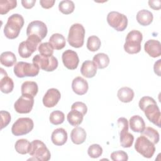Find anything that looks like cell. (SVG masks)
<instances>
[{
  "label": "cell",
  "instance_id": "6da1fadb",
  "mask_svg": "<svg viewBox=\"0 0 161 161\" xmlns=\"http://www.w3.org/2000/svg\"><path fill=\"white\" fill-rule=\"evenodd\" d=\"M138 106L140 109L144 112L147 119L160 128L161 113L154 99L149 96H143L140 99Z\"/></svg>",
  "mask_w": 161,
  "mask_h": 161
},
{
  "label": "cell",
  "instance_id": "7a4b0ae2",
  "mask_svg": "<svg viewBox=\"0 0 161 161\" xmlns=\"http://www.w3.org/2000/svg\"><path fill=\"white\" fill-rule=\"evenodd\" d=\"M24 18L19 14H13L7 21L4 28V34L9 39L17 38L24 25Z\"/></svg>",
  "mask_w": 161,
  "mask_h": 161
},
{
  "label": "cell",
  "instance_id": "3957f363",
  "mask_svg": "<svg viewBox=\"0 0 161 161\" xmlns=\"http://www.w3.org/2000/svg\"><path fill=\"white\" fill-rule=\"evenodd\" d=\"M142 33L138 30H131L126 35L124 49L129 54L138 53L141 50Z\"/></svg>",
  "mask_w": 161,
  "mask_h": 161
},
{
  "label": "cell",
  "instance_id": "277c9868",
  "mask_svg": "<svg viewBox=\"0 0 161 161\" xmlns=\"http://www.w3.org/2000/svg\"><path fill=\"white\" fill-rule=\"evenodd\" d=\"M29 154L32 157L30 160L48 161L51 157L50 152L45 144L39 140H35L31 143Z\"/></svg>",
  "mask_w": 161,
  "mask_h": 161
},
{
  "label": "cell",
  "instance_id": "5b68a950",
  "mask_svg": "<svg viewBox=\"0 0 161 161\" xmlns=\"http://www.w3.org/2000/svg\"><path fill=\"white\" fill-rule=\"evenodd\" d=\"M85 29L80 23L73 24L69 31L67 40L70 46L78 48L84 45Z\"/></svg>",
  "mask_w": 161,
  "mask_h": 161
},
{
  "label": "cell",
  "instance_id": "8992f818",
  "mask_svg": "<svg viewBox=\"0 0 161 161\" xmlns=\"http://www.w3.org/2000/svg\"><path fill=\"white\" fill-rule=\"evenodd\" d=\"M135 149L138 153L147 158H152L155 152L154 144L143 135L137 138L135 144Z\"/></svg>",
  "mask_w": 161,
  "mask_h": 161
},
{
  "label": "cell",
  "instance_id": "52a82bcc",
  "mask_svg": "<svg viewBox=\"0 0 161 161\" xmlns=\"http://www.w3.org/2000/svg\"><path fill=\"white\" fill-rule=\"evenodd\" d=\"M42 40L35 36H28L26 41L21 42L18 47V53L22 58H28L36 50Z\"/></svg>",
  "mask_w": 161,
  "mask_h": 161
},
{
  "label": "cell",
  "instance_id": "ba28073f",
  "mask_svg": "<svg viewBox=\"0 0 161 161\" xmlns=\"http://www.w3.org/2000/svg\"><path fill=\"white\" fill-rule=\"evenodd\" d=\"M13 70L16 77L23 78L25 77L36 76L39 73L40 68L33 64L19 62L14 66Z\"/></svg>",
  "mask_w": 161,
  "mask_h": 161
},
{
  "label": "cell",
  "instance_id": "9c48e42d",
  "mask_svg": "<svg viewBox=\"0 0 161 161\" xmlns=\"http://www.w3.org/2000/svg\"><path fill=\"white\" fill-rule=\"evenodd\" d=\"M118 125L120 129L119 141L123 148H130L132 146L134 136L128 132V122L126 118L121 117L118 119Z\"/></svg>",
  "mask_w": 161,
  "mask_h": 161
},
{
  "label": "cell",
  "instance_id": "30bf717a",
  "mask_svg": "<svg viewBox=\"0 0 161 161\" xmlns=\"http://www.w3.org/2000/svg\"><path fill=\"white\" fill-rule=\"evenodd\" d=\"M33 64L47 72H52L58 67V60L54 56L45 57L40 54H36L33 58Z\"/></svg>",
  "mask_w": 161,
  "mask_h": 161
},
{
  "label": "cell",
  "instance_id": "8fae6325",
  "mask_svg": "<svg viewBox=\"0 0 161 161\" xmlns=\"http://www.w3.org/2000/svg\"><path fill=\"white\" fill-rule=\"evenodd\" d=\"M33 127V121L31 118H20L13 123L11 132L14 136H21L29 133Z\"/></svg>",
  "mask_w": 161,
  "mask_h": 161
},
{
  "label": "cell",
  "instance_id": "7c38bea8",
  "mask_svg": "<svg viewBox=\"0 0 161 161\" xmlns=\"http://www.w3.org/2000/svg\"><path fill=\"white\" fill-rule=\"evenodd\" d=\"M106 19L109 25L118 31H124L128 25L127 17L117 11L109 12Z\"/></svg>",
  "mask_w": 161,
  "mask_h": 161
},
{
  "label": "cell",
  "instance_id": "4fadbf2b",
  "mask_svg": "<svg viewBox=\"0 0 161 161\" xmlns=\"http://www.w3.org/2000/svg\"><path fill=\"white\" fill-rule=\"evenodd\" d=\"M47 27L45 23L41 21L36 20L30 22L26 28V35L35 36L43 40L47 35Z\"/></svg>",
  "mask_w": 161,
  "mask_h": 161
},
{
  "label": "cell",
  "instance_id": "5bb4252c",
  "mask_svg": "<svg viewBox=\"0 0 161 161\" xmlns=\"http://www.w3.org/2000/svg\"><path fill=\"white\" fill-rule=\"evenodd\" d=\"M34 104V97L29 95H21L14 104L15 111L20 114L30 113Z\"/></svg>",
  "mask_w": 161,
  "mask_h": 161
},
{
  "label": "cell",
  "instance_id": "9a60e30c",
  "mask_svg": "<svg viewBox=\"0 0 161 161\" xmlns=\"http://www.w3.org/2000/svg\"><path fill=\"white\" fill-rule=\"evenodd\" d=\"M62 59L64 66L69 70H74L77 69L79 58L77 53L72 50H67L63 52Z\"/></svg>",
  "mask_w": 161,
  "mask_h": 161
},
{
  "label": "cell",
  "instance_id": "2e32d148",
  "mask_svg": "<svg viewBox=\"0 0 161 161\" xmlns=\"http://www.w3.org/2000/svg\"><path fill=\"white\" fill-rule=\"evenodd\" d=\"M61 97L60 91L55 88L48 89L43 97V104L47 108L54 107Z\"/></svg>",
  "mask_w": 161,
  "mask_h": 161
},
{
  "label": "cell",
  "instance_id": "e0dca14e",
  "mask_svg": "<svg viewBox=\"0 0 161 161\" xmlns=\"http://www.w3.org/2000/svg\"><path fill=\"white\" fill-rule=\"evenodd\" d=\"M145 51L152 57L156 58L161 55L160 42L155 40H149L144 45Z\"/></svg>",
  "mask_w": 161,
  "mask_h": 161
},
{
  "label": "cell",
  "instance_id": "ac0fdd59",
  "mask_svg": "<svg viewBox=\"0 0 161 161\" xmlns=\"http://www.w3.org/2000/svg\"><path fill=\"white\" fill-rule=\"evenodd\" d=\"M1 79H0V89L2 92L8 94L13 90L14 82L11 78L8 77L6 72L1 68Z\"/></svg>",
  "mask_w": 161,
  "mask_h": 161
},
{
  "label": "cell",
  "instance_id": "d6986e66",
  "mask_svg": "<svg viewBox=\"0 0 161 161\" xmlns=\"http://www.w3.org/2000/svg\"><path fill=\"white\" fill-rule=\"evenodd\" d=\"M72 89L76 94L81 96L87 92L89 85L84 79L81 77H77L72 80Z\"/></svg>",
  "mask_w": 161,
  "mask_h": 161
},
{
  "label": "cell",
  "instance_id": "ffe728a7",
  "mask_svg": "<svg viewBox=\"0 0 161 161\" xmlns=\"http://www.w3.org/2000/svg\"><path fill=\"white\" fill-rule=\"evenodd\" d=\"M51 140L57 146L64 145L67 140V133L65 129L59 128L55 129L52 133Z\"/></svg>",
  "mask_w": 161,
  "mask_h": 161
},
{
  "label": "cell",
  "instance_id": "44dd1931",
  "mask_svg": "<svg viewBox=\"0 0 161 161\" xmlns=\"http://www.w3.org/2000/svg\"><path fill=\"white\" fill-rule=\"evenodd\" d=\"M97 72V67L92 61H84L80 67L81 74L86 78H92L94 77Z\"/></svg>",
  "mask_w": 161,
  "mask_h": 161
},
{
  "label": "cell",
  "instance_id": "7402d4cb",
  "mask_svg": "<svg viewBox=\"0 0 161 161\" xmlns=\"http://www.w3.org/2000/svg\"><path fill=\"white\" fill-rule=\"evenodd\" d=\"M86 135V132L84 128L76 126L71 131L70 138L74 144L80 145L85 142Z\"/></svg>",
  "mask_w": 161,
  "mask_h": 161
},
{
  "label": "cell",
  "instance_id": "603a6c76",
  "mask_svg": "<svg viewBox=\"0 0 161 161\" xmlns=\"http://www.w3.org/2000/svg\"><path fill=\"white\" fill-rule=\"evenodd\" d=\"M130 127L134 132L142 133L145 128V123L143 119L139 115L131 116L129 120Z\"/></svg>",
  "mask_w": 161,
  "mask_h": 161
},
{
  "label": "cell",
  "instance_id": "cb8c5ba5",
  "mask_svg": "<svg viewBox=\"0 0 161 161\" xmlns=\"http://www.w3.org/2000/svg\"><path fill=\"white\" fill-rule=\"evenodd\" d=\"M21 91L22 95H29L35 97L38 91V84L33 81H25L21 85Z\"/></svg>",
  "mask_w": 161,
  "mask_h": 161
},
{
  "label": "cell",
  "instance_id": "d4e9b609",
  "mask_svg": "<svg viewBox=\"0 0 161 161\" xmlns=\"http://www.w3.org/2000/svg\"><path fill=\"white\" fill-rule=\"evenodd\" d=\"M153 14L148 10L142 9L136 14V20L138 23L142 26H148L153 21Z\"/></svg>",
  "mask_w": 161,
  "mask_h": 161
},
{
  "label": "cell",
  "instance_id": "484cf974",
  "mask_svg": "<svg viewBox=\"0 0 161 161\" xmlns=\"http://www.w3.org/2000/svg\"><path fill=\"white\" fill-rule=\"evenodd\" d=\"M134 91L128 87H123L120 88L117 93V96L119 101L123 103H130L134 97Z\"/></svg>",
  "mask_w": 161,
  "mask_h": 161
},
{
  "label": "cell",
  "instance_id": "4316f807",
  "mask_svg": "<svg viewBox=\"0 0 161 161\" xmlns=\"http://www.w3.org/2000/svg\"><path fill=\"white\" fill-rule=\"evenodd\" d=\"M49 43L53 49L61 50L64 48L66 44L65 37L60 33H54L49 38Z\"/></svg>",
  "mask_w": 161,
  "mask_h": 161
},
{
  "label": "cell",
  "instance_id": "83f0119b",
  "mask_svg": "<svg viewBox=\"0 0 161 161\" xmlns=\"http://www.w3.org/2000/svg\"><path fill=\"white\" fill-rule=\"evenodd\" d=\"M92 60L96 67L99 69L106 68L109 64V58L108 55L104 53H99L95 55Z\"/></svg>",
  "mask_w": 161,
  "mask_h": 161
},
{
  "label": "cell",
  "instance_id": "f1b7e54d",
  "mask_svg": "<svg viewBox=\"0 0 161 161\" xmlns=\"http://www.w3.org/2000/svg\"><path fill=\"white\" fill-rule=\"evenodd\" d=\"M83 117L84 115L80 112L77 110L71 109L67 116V119L70 125L73 126H77L82 123Z\"/></svg>",
  "mask_w": 161,
  "mask_h": 161
},
{
  "label": "cell",
  "instance_id": "f546056e",
  "mask_svg": "<svg viewBox=\"0 0 161 161\" xmlns=\"http://www.w3.org/2000/svg\"><path fill=\"white\" fill-rule=\"evenodd\" d=\"M31 147V143L26 139H19L16 141L14 145L15 150L20 154L25 155L29 153Z\"/></svg>",
  "mask_w": 161,
  "mask_h": 161
},
{
  "label": "cell",
  "instance_id": "4dcf8cb0",
  "mask_svg": "<svg viewBox=\"0 0 161 161\" xmlns=\"http://www.w3.org/2000/svg\"><path fill=\"white\" fill-rule=\"evenodd\" d=\"M0 62L2 65L9 67L16 63V57L14 53L11 52H4L1 54Z\"/></svg>",
  "mask_w": 161,
  "mask_h": 161
},
{
  "label": "cell",
  "instance_id": "1f68e13d",
  "mask_svg": "<svg viewBox=\"0 0 161 161\" xmlns=\"http://www.w3.org/2000/svg\"><path fill=\"white\" fill-rule=\"evenodd\" d=\"M142 135L147 137L150 141H151L154 145L157 144L159 141V133L158 132L152 127H147L141 133Z\"/></svg>",
  "mask_w": 161,
  "mask_h": 161
},
{
  "label": "cell",
  "instance_id": "d6a6232c",
  "mask_svg": "<svg viewBox=\"0 0 161 161\" xmlns=\"http://www.w3.org/2000/svg\"><path fill=\"white\" fill-rule=\"evenodd\" d=\"M16 6V0H1L0 1V14H6L10 10L15 8Z\"/></svg>",
  "mask_w": 161,
  "mask_h": 161
},
{
  "label": "cell",
  "instance_id": "836d02e7",
  "mask_svg": "<svg viewBox=\"0 0 161 161\" xmlns=\"http://www.w3.org/2000/svg\"><path fill=\"white\" fill-rule=\"evenodd\" d=\"M75 9V5L73 1L69 0L62 1L58 4L59 11L64 14L72 13Z\"/></svg>",
  "mask_w": 161,
  "mask_h": 161
},
{
  "label": "cell",
  "instance_id": "e575fe53",
  "mask_svg": "<svg viewBox=\"0 0 161 161\" xmlns=\"http://www.w3.org/2000/svg\"><path fill=\"white\" fill-rule=\"evenodd\" d=\"M101 40L97 36L92 35L87 38V48L91 52H96L101 47Z\"/></svg>",
  "mask_w": 161,
  "mask_h": 161
},
{
  "label": "cell",
  "instance_id": "d590c367",
  "mask_svg": "<svg viewBox=\"0 0 161 161\" xmlns=\"http://www.w3.org/2000/svg\"><path fill=\"white\" fill-rule=\"evenodd\" d=\"M65 119V114L63 112L56 110L50 113L49 120L50 122L54 125H58L62 124Z\"/></svg>",
  "mask_w": 161,
  "mask_h": 161
},
{
  "label": "cell",
  "instance_id": "8d00e7d4",
  "mask_svg": "<svg viewBox=\"0 0 161 161\" xmlns=\"http://www.w3.org/2000/svg\"><path fill=\"white\" fill-rule=\"evenodd\" d=\"M38 50L40 55L45 57L52 56L53 53V48L49 42L40 43L38 46Z\"/></svg>",
  "mask_w": 161,
  "mask_h": 161
},
{
  "label": "cell",
  "instance_id": "74e56055",
  "mask_svg": "<svg viewBox=\"0 0 161 161\" xmlns=\"http://www.w3.org/2000/svg\"><path fill=\"white\" fill-rule=\"evenodd\" d=\"M89 156L92 158L99 157L103 153V148L99 144H92L87 149Z\"/></svg>",
  "mask_w": 161,
  "mask_h": 161
},
{
  "label": "cell",
  "instance_id": "f35d334b",
  "mask_svg": "<svg viewBox=\"0 0 161 161\" xmlns=\"http://www.w3.org/2000/svg\"><path fill=\"white\" fill-rule=\"evenodd\" d=\"M111 158L113 161H127L128 156L125 151L118 150L111 153Z\"/></svg>",
  "mask_w": 161,
  "mask_h": 161
},
{
  "label": "cell",
  "instance_id": "ab89813d",
  "mask_svg": "<svg viewBox=\"0 0 161 161\" xmlns=\"http://www.w3.org/2000/svg\"><path fill=\"white\" fill-rule=\"evenodd\" d=\"M1 130L3 129L4 127L7 126L10 123L11 117V114L9 112L6 111H1Z\"/></svg>",
  "mask_w": 161,
  "mask_h": 161
},
{
  "label": "cell",
  "instance_id": "60d3db41",
  "mask_svg": "<svg viewBox=\"0 0 161 161\" xmlns=\"http://www.w3.org/2000/svg\"><path fill=\"white\" fill-rule=\"evenodd\" d=\"M71 109L77 110L80 112L84 116L87 113V108L86 104L80 101H77L73 103L71 106Z\"/></svg>",
  "mask_w": 161,
  "mask_h": 161
},
{
  "label": "cell",
  "instance_id": "b9f144b4",
  "mask_svg": "<svg viewBox=\"0 0 161 161\" xmlns=\"http://www.w3.org/2000/svg\"><path fill=\"white\" fill-rule=\"evenodd\" d=\"M148 5L150 8L154 10H159L161 8L160 0H150L148 1Z\"/></svg>",
  "mask_w": 161,
  "mask_h": 161
},
{
  "label": "cell",
  "instance_id": "7bdbcfd3",
  "mask_svg": "<svg viewBox=\"0 0 161 161\" xmlns=\"http://www.w3.org/2000/svg\"><path fill=\"white\" fill-rule=\"evenodd\" d=\"M55 1V0H40V4L43 8L49 9L54 5Z\"/></svg>",
  "mask_w": 161,
  "mask_h": 161
},
{
  "label": "cell",
  "instance_id": "ee69618b",
  "mask_svg": "<svg viewBox=\"0 0 161 161\" xmlns=\"http://www.w3.org/2000/svg\"><path fill=\"white\" fill-rule=\"evenodd\" d=\"M22 6L26 8V9H31L32 8L35 3H36V0H22L21 1Z\"/></svg>",
  "mask_w": 161,
  "mask_h": 161
},
{
  "label": "cell",
  "instance_id": "f6af8a7d",
  "mask_svg": "<svg viewBox=\"0 0 161 161\" xmlns=\"http://www.w3.org/2000/svg\"><path fill=\"white\" fill-rule=\"evenodd\" d=\"M160 65H161V60L159 59L155 62L154 66H153L154 72L158 76H160Z\"/></svg>",
  "mask_w": 161,
  "mask_h": 161
}]
</instances>
